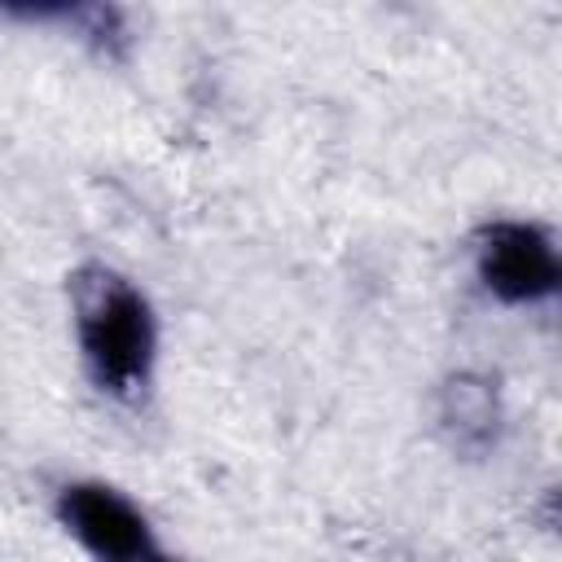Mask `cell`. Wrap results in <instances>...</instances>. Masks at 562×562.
I'll use <instances>...</instances> for the list:
<instances>
[{
	"mask_svg": "<svg viewBox=\"0 0 562 562\" xmlns=\"http://www.w3.org/2000/svg\"><path fill=\"white\" fill-rule=\"evenodd\" d=\"M474 263H479V281L505 303H540L562 281L553 241L536 224H522V220L487 224L479 233Z\"/></svg>",
	"mask_w": 562,
	"mask_h": 562,
	"instance_id": "cell-2",
	"label": "cell"
},
{
	"mask_svg": "<svg viewBox=\"0 0 562 562\" xmlns=\"http://www.w3.org/2000/svg\"><path fill=\"white\" fill-rule=\"evenodd\" d=\"M149 562H171V558H158V553H154V558H149Z\"/></svg>",
	"mask_w": 562,
	"mask_h": 562,
	"instance_id": "cell-5",
	"label": "cell"
},
{
	"mask_svg": "<svg viewBox=\"0 0 562 562\" xmlns=\"http://www.w3.org/2000/svg\"><path fill=\"white\" fill-rule=\"evenodd\" d=\"M439 422L461 448H487L501 426V404L487 378L457 373L439 391Z\"/></svg>",
	"mask_w": 562,
	"mask_h": 562,
	"instance_id": "cell-4",
	"label": "cell"
},
{
	"mask_svg": "<svg viewBox=\"0 0 562 562\" xmlns=\"http://www.w3.org/2000/svg\"><path fill=\"white\" fill-rule=\"evenodd\" d=\"M70 307H75L83 360L101 382V391L123 400L140 395L149 382L154 338H158L145 294L114 268L88 263L70 281Z\"/></svg>",
	"mask_w": 562,
	"mask_h": 562,
	"instance_id": "cell-1",
	"label": "cell"
},
{
	"mask_svg": "<svg viewBox=\"0 0 562 562\" xmlns=\"http://www.w3.org/2000/svg\"><path fill=\"white\" fill-rule=\"evenodd\" d=\"M57 514L97 562H149L158 553L145 514L105 483H70Z\"/></svg>",
	"mask_w": 562,
	"mask_h": 562,
	"instance_id": "cell-3",
	"label": "cell"
}]
</instances>
